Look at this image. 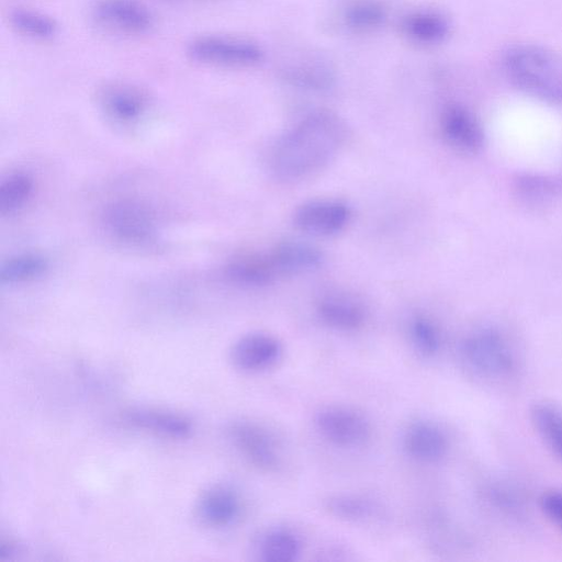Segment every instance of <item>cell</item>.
Returning a JSON list of instances; mask_svg holds the SVG:
<instances>
[{"mask_svg":"<svg viewBox=\"0 0 562 562\" xmlns=\"http://www.w3.org/2000/svg\"><path fill=\"white\" fill-rule=\"evenodd\" d=\"M301 551L300 537L286 528L268 530L258 543L259 557L267 562H292L297 560Z\"/></svg>","mask_w":562,"mask_h":562,"instance_id":"21","label":"cell"},{"mask_svg":"<svg viewBox=\"0 0 562 562\" xmlns=\"http://www.w3.org/2000/svg\"><path fill=\"white\" fill-rule=\"evenodd\" d=\"M280 77L292 87L313 92L328 91L336 82L327 65L313 60L288 65L280 70Z\"/></svg>","mask_w":562,"mask_h":562,"instance_id":"20","label":"cell"},{"mask_svg":"<svg viewBox=\"0 0 562 562\" xmlns=\"http://www.w3.org/2000/svg\"><path fill=\"white\" fill-rule=\"evenodd\" d=\"M531 422L551 452L562 461V408L541 402L532 406Z\"/></svg>","mask_w":562,"mask_h":562,"instance_id":"22","label":"cell"},{"mask_svg":"<svg viewBox=\"0 0 562 562\" xmlns=\"http://www.w3.org/2000/svg\"><path fill=\"white\" fill-rule=\"evenodd\" d=\"M408 333L413 347L423 357L431 358L439 351L441 346L439 328L427 316L413 317Z\"/></svg>","mask_w":562,"mask_h":562,"instance_id":"28","label":"cell"},{"mask_svg":"<svg viewBox=\"0 0 562 562\" xmlns=\"http://www.w3.org/2000/svg\"><path fill=\"white\" fill-rule=\"evenodd\" d=\"M350 206L337 199H313L303 202L293 213V223L313 236H331L350 222Z\"/></svg>","mask_w":562,"mask_h":562,"instance_id":"8","label":"cell"},{"mask_svg":"<svg viewBox=\"0 0 562 562\" xmlns=\"http://www.w3.org/2000/svg\"><path fill=\"white\" fill-rule=\"evenodd\" d=\"M268 254L278 276L313 271L324 261L321 249L300 240L282 241Z\"/></svg>","mask_w":562,"mask_h":562,"instance_id":"17","label":"cell"},{"mask_svg":"<svg viewBox=\"0 0 562 562\" xmlns=\"http://www.w3.org/2000/svg\"><path fill=\"white\" fill-rule=\"evenodd\" d=\"M319 435L333 445L355 448L366 443L372 428L368 417L358 409L344 405H329L315 415Z\"/></svg>","mask_w":562,"mask_h":562,"instance_id":"6","label":"cell"},{"mask_svg":"<svg viewBox=\"0 0 562 562\" xmlns=\"http://www.w3.org/2000/svg\"><path fill=\"white\" fill-rule=\"evenodd\" d=\"M227 434L240 454L257 469L273 472L281 465L279 443L273 434L262 425L238 419L229 424Z\"/></svg>","mask_w":562,"mask_h":562,"instance_id":"7","label":"cell"},{"mask_svg":"<svg viewBox=\"0 0 562 562\" xmlns=\"http://www.w3.org/2000/svg\"><path fill=\"white\" fill-rule=\"evenodd\" d=\"M316 313L326 326L341 331L360 328L367 318V310L359 299L338 291L322 295Z\"/></svg>","mask_w":562,"mask_h":562,"instance_id":"13","label":"cell"},{"mask_svg":"<svg viewBox=\"0 0 562 562\" xmlns=\"http://www.w3.org/2000/svg\"><path fill=\"white\" fill-rule=\"evenodd\" d=\"M403 448L412 459L424 462H437L447 453L448 438L445 431L429 420L411 423L403 434Z\"/></svg>","mask_w":562,"mask_h":562,"instance_id":"14","label":"cell"},{"mask_svg":"<svg viewBox=\"0 0 562 562\" xmlns=\"http://www.w3.org/2000/svg\"><path fill=\"white\" fill-rule=\"evenodd\" d=\"M21 547L12 538H2L0 541V561L13 560L18 557Z\"/></svg>","mask_w":562,"mask_h":562,"instance_id":"30","label":"cell"},{"mask_svg":"<svg viewBox=\"0 0 562 562\" xmlns=\"http://www.w3.org/2000/svg\"><path fill=\"white\" fill-rule=\"evenodd\" d=\"M386 20L384 7L373 0H359L348 5L342 13L344 25L355 32H371L380 29Z\"/></svg>","mask_w":562,"mask_h":562,"instance_id":"26","label":"cell"},{"mask_svg":"<svg viewBox=\"0 0 562 562\" xmlns=\"http://www.w3.org/2000/svg\"><path fill=\"white\" fill-rule=\"evenodd\" d=\"M102 26L125 34H143L154 24L151 11L138 0H98L92 8Z\"/></svg>","mask_w":562,"mask_h":562,"instance_id":"9","label":"cell"},{"mask_svg":"<svg viewBox=\"0 0 562 562\" xmlns=\"http://www.w3.org/2000/svg\"><path fill=\"white\" fill-rule=\"evenodd\" d=\"M34 191V180L25 171H13L0 183V213L11 215L22 209Z\"/></svg>","mask_w":562,"mask_h":562,"instance_id":"25","label":"cell"},{"mask_svg":"<svg viewBox=\"0 0 562 562\" xmlns=\"http://www.w3.org/2000/svg\"><path fill=\"white\" fill-rule=\"evenodd\" d=\"M346 137L347 126L339 115L329 110L312 111L279 138L270 169L286 182L306 179L336 157Z\"/></svg>","mask_w":562,"mask_h":562,"instance_id":"1","label":"cell"},{"mask_svg":"<svg viewBox=\"0 0 562 562\" xmlns=\"http://www.w3.org/2000/svg\"><path fill=\"white\" fill-rule=\"evenodd\" d=\"M281 341L263 331L239 337L231 349L233 364L245 372H260L274 367L282 358Z\"/></svg>","mask_w":562,"mask_h":562,"instance_id":"11","label":"cell"},{"mask_svg":"<svg viewBox=\"0 0 562 562\" xmlns=\"http://www.w3.org/2000/svg\"><path fill=\"white\" fill-rule=\"evenodd\" d=\"M445 139L457 149L475 151L483 144V131L475 116L464 106L451 104L440 115Z\"/></svg>","mask_w":562,"mask_h":562,"instance_id":"16","label":"cell"},{"mask_svg":"<svg viewBox=\"0 0 562 562\" xmlns=\"http://www.w3.org/2000/svg\"><path fill=\"white\" fill-rule=\"evenodd\" d=\"M124 420L137 428L170 439H186L193 431L192 422L178 413L136 407L123 414Z\"/></svg>","mask_w":562,"mask_h":562,"instance_id":"15","label":"cell"},{"mask_svg":"<svg viewBox=\"0 0 562 562\" xmlns=\"http://www.w3.org/2000/svg\"><path fill=\"white\" fill-rule=\"evenodd\" d=\"M105 116L119 125L137 123L148 109V97L140 88L126 82H112L104 86L98 97Z\"/></svg>","mask_w":562,"mask_h":562,"instance_id":"10","label":"cell"},{"mask_svg":"<svg viewBox=\"0 0 562 562\" xmlns=\"http://www.w3.org/2000/svg\"><path fill=\"white\" fill-rule=\"evenodd\" d=\"M541 509L544 515L562 532V491H549L540 498Z\"/></svg>","mask_w":562,"mask_h":562,"instance_id":"29","label":"cell"},{"mask_svg":"<svg viewBox=\"0 0 562 562\" xmlns=\"http://www.w3.org/2000/svg\"><path fill=\"white\" fill-rule=\"evenodd\" d=\"M461 359L475 376L498 382L512 378L518 369V356L510 340L499 330L481 328L465 337Z\"/></svg>","mask_w":562,"mask_h":562,"instance_id":"3","label":"cell"},{"mask_svg":"<svg viewBox=\"0 0 562 562\" xmlns=\"http://www.w3.org/2000/svg\"><path fill=\"white\" fill-rule=\"evenodd\" d=\"M329 514L336 518L358 521L369 518L376 508L372 498L359 494H339L330 496L325 504Z\"/></svg>","mask_w":562,"mask_h":562,"instance_id":"27","label":"cell"},{"mask_svg":"<svg viewBox=\"0 0 562 562\" xmlns=\"http://www.w3.org/2000/svg\"><path fill=\"white\" fill-rule=\"evenodd\" d=\"M48 260L41 254L23 252L8 258L0 268L4 284L23 283L42 277L48 269Z\"/></svg>","mask_w":562,"mask_h":562,"instance_id":"23","label":"cell"},{"mask_svg":"<svg viewBox=\"0 0 562 562\" xmlns=\"http://www.w3.org/2000/svg\"><path fill=\"white\" fill-rule=\"evenodd\" d=\"M102 224L112 238L127 245L148 244L157 233L153 210L134 199L110 203L103 211Z\"/></svg>","mask_w":562,"mask_h":562,"instance_id":"4","label":"cell"},{"mask_svg":"<svg viewBox=\"0 0 562 562\" xmlns=\"http://www.w3.org/2000/svg\"><path fill=\"white\" fill-rule=\"evenodd\" d=\"M11 26L33 40H52L58 32L56 21L45 13L26 8H15L9 13Z\"/></svg>","mask_w":562,"mask_h":562,"instance_id":"24","label":"cell"},{"mask_svg":"<svg viewBox=\"0 0 562 562\" xmlns=\"http://www.w3.org/2000/svg\"><path fill=\"white\" fill-rule=\"evenodd\" d=\"M188 55L195 61L223 67H249L265 59L263 49L244 38L203 35L188 45Z\"/></svg>","mask_w":562,"mask_h":562,"instance_id":"5","label":"cell"},{"mask_svg":"<svg viewBox=\"0 0 562 562\" xmlns=\"http://www.w3.org/2000/svg\"><path fill=\"white\" fill-rule=\"evenodd\" d=\"M241 501L237 492L227 485H213L196 501L195 514L202 525L222 529L232 526L240 516Z\"/></svg>","mask_w":562,"mask_h":562,"instance_id":"12","label":"cell"},{"mask_svg":"<svg viewBox=\"0 0 562 562\" xmlns=\"http://www.w3.org/2000/svg\"><path fill=\"white\" fill-rule=\"evenodd\" d=\"M402 31L411 41L417 44L436 45L449 36L451 24L441 12L418 10L404 16Z\"/></svg>","mask_w":562,"mask_h":562,"instance_id":"19","label":"cell"},{"mask_svg":"<svg viewBox=\"0 0 562 562\" xmlns=\"http://www.w3.org/2000/svg\"><path fill=\"white\" fill-rule=\"evenodd\" d=\"M224 274L232 283L247 288L267 285L278 277L268 252L238 256L227 263Z\"/></svg>","mask_w":562,"mask_h":562,"instance_id":"18","label":"cell"},{"mask_svg":"<svg viewBox=\"0 0 562 562\" xmlns=\"http://www.w3.org/2000/svg\"><path fill=\"white\" fill-rule=\"evenodd\" d=\"M512 82L522 91L551 103H562V56L532 44L509 48L504 57Z\"/></svg>","mask_w":562,"mask_h":562,"instance_id":"2","label":"cell"}]
</instances>
